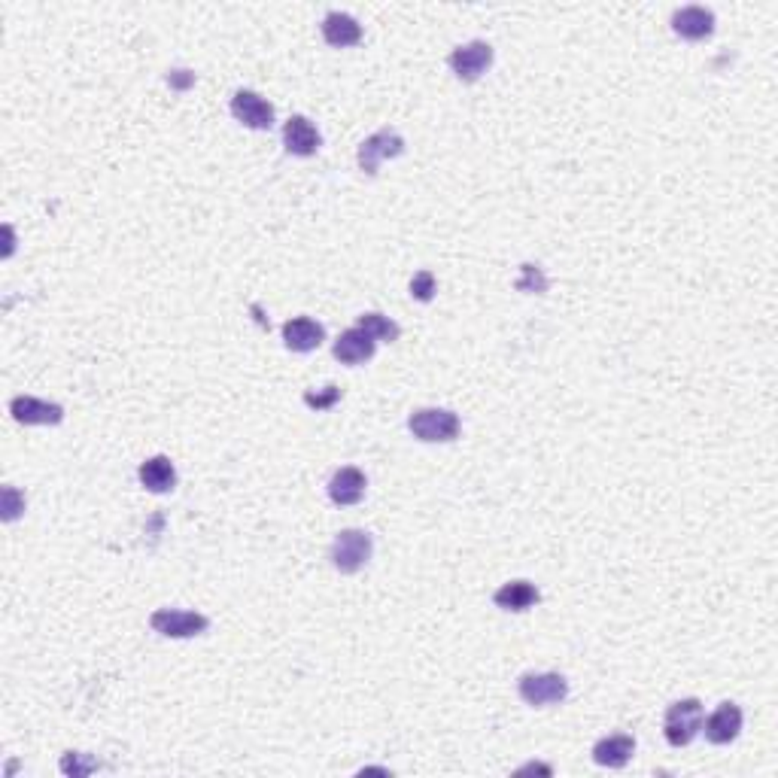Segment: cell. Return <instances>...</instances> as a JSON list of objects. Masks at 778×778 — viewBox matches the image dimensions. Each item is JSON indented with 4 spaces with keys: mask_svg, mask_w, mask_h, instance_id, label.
Here are the masks:
<instances>
[{
    "mask_svg": "<svg viewBox=\"0 0 778 778\" xmlns=\"http://www.w3.org/2000/svg\"><path fill=\"white\" fill-rule=\"evenodd\" d=\"M703 718H706V712H703V703H699V699H693V696L690 699H678V703H672L666 709V718H663L666 742L672 748L690 745L699 736V730H703Z\"/></svg>",
    "mask_w": 778,
    "mask_h": 778,
    "instance_id": "cell-1",
    "label": "cell"
},
{
    "mask_svg": "<svg viewBox=\"0 0 778 778\" xmlns=\"http://www.w3.org/2000/svg\"><path fill=\"white\" fill-rule=\"evenodd\" d=\"M517 693L526 706L548 709V706H560L569 696V681L560 672H526L517 681Z\"/></svg>",
    "mask_w": 778,
    "mask_h": 778,
    "instance_id": "cell-2",
    "label": "cell"
},
{
    "mask_svg": "<svg viewBox=\"0 0 778 778\" xmlns=\"http://www.w3.org/2000/svg\"><path fill=\"white\" fill-rule=\"evenodd\" d=\"M371 551H374V541H371V535L365 529H344L332 541L329 560H332V566L341 575H356L362 566H368Z\"/></svg>",
    "mask_w": 778,
    "mask_h": 778,
    "instance_id": "cell-3",
    "label": "cell"
},
{
    "mask_svg": "<svg viewBox=\"0 0 778 778\" xmlns=\"http://www.w3.org/2000/svg\"><path fill=\"white\" fill-rule=\"evenodd\" d=\"M149 627L165 639H195V636H204L210 630V620L198 611L159 608V611H152Z\"/></svg>",
    "mask_w": 778,
    "mask_h": 778,
    "instance_id": "cell-4",
    "label": "cell"
},
{
    "mask_svg": "<svg viewBox=\"0 0 778 778\" xmlns=\"http://www.w3.org/2000/svg\"><path fill=\"white\" fill-rule=\"evenodd\" d=\"M402 152H405V137L399 131H393V128H380L377 134H371V137H365L359 143L356 162H359L362 174L374 177L386 159H399Z\"/></svg>",
    "mask_w": 778,
    "mask_h": 778,
    "instance_id": "cell-5",
    "label": "cell"
},
{
    "mask_svg": "<svg viewBox=\"0 0 778 778\" xmlns=\"http://www.w3.org/2000/svg\"><path fill=\"white\" fill-rule=\"evenodd\" d=\"M408 429L414 432V438H420L426 444H444V441H453L459 435L462 423L447 408H423V411L411 414Z\"/></svg>",
    "mask_w": 778,
    "mask_h": 778,
    "instance_id": "cell-6",
    "label": "cell"
},
{
    "mask_svg": "<svg viewBox=\"0 0 778 778\" xmlns=\"http://www.w3.org/2000/svg\"><path fill=\"white\" fill-rule=\"evenodd\" d=\"M450 70L456 73V80L462 83H478L481 76L490 70L493 64V46L487 40H472V43H462L450 52Z\"/></svg>",
    "mask_w": 778,
    "mask_h": 778,
    "instance_id": "cell-7",
    "label": "cell"
},
{
    "mask_svg": "<svg viewBox=\"0 0 778 778\" xmlns=\"http://www.w3.org/2000/svg\"><path fill=\"white\" fill-rule=\"evenodd\" d=\"M231 116L253 131H268L274 125V107L253 89L235 92V98H231Z\"/></svg>",
    "mask_w": 778,
    "mask_h": 778,
    "instance_id": "cell-8",
    "label": "cell"
},
{
    "mask_svg": "<svg viewBox=\"0 0 778 778\" xmlns=\"http://www.w3.org/2000/svg\"><path fill=\"white\" fill-rule=\"evenodd\" d=\"M283 146L289 155H298V159H310L317 155L323 146V134L317 131V125L307 116H289L283 125Z\"/></svg>",
    "mask_w": 778,
    "mask_h": 778,
    "instance_id": "cell-9",
    "label": "cell"
},
{
    "mask_svg": "<svg viewBox=\"0 0 778 778\" xmlns=\"http://www.w3.org/2000/svg\"><path fill=\"white\" fill-rule=\"evenodd\" d=\"M10 414L22 426H58L64 420V408L55 402H43L34 396H16L10 402Z\"/></svg>",
    "mask_w": 778,
    "mask_h": 778,
    "instance_id": "cell-10",
    "label": "cell"
},
{
    "mask_svg": "<svg viewBox=\"0 0 778 778\" xmlns=\"http://www.w3.org/2000/svg\"><path fill=\"white\" fill-rule=\"evenodd\" d=\"M703 733L712 745H730L742 733V709L736 703H721L709 718H703Z\"/></svg>",
    "mask_w": 778,
    "mask_h": 778,
    "instance_id": "cell-11",
    "label": "cell"
},
{
    "mask_svg": "<svg viewBox=\"0 0 778 778\" xmlns=\"http://www.w3.org/2000/svg\"><path fill=\"white\" fill-rule=\"evenodd\" d=\"M672 31L681 37V40H706L715 34V13L706 10V7H684V10H675L672 16Z\"/></svg>",
    "mask_w": 778,
    "mask_h": 778,
    "instance_id": "cell-12",
    "label": "cell"
},
{
    "mask_svg": "<svg viewBox=\"0 0 778 778\" xmlns=\"http://www.w3.org/2000/svg\"><path fill=\"white\" fill-rule=\"evenodd\" d=\"M323 341H326V329L317 320L295 317V320L283 323V344L292 353H310V350H317Z\"/></svg>",
    "mask_w": 778,
    "mask_h": 778,
    "instance_id": "cell-13",
    "label": "cell"
},
{
    "mask_svg": "<svg viewBox=\"0 0 778 778\" xmlns=\"http://www.w3.org/2000/svg\"><path fill=\"white\" fill-rule=\"evenodd\" d=\"M365 487H368L365 472L356 469V465H344V469H338L329 481V499L335 505H359L365 496Z\"/></svg>",
    "mask_w": 778,
    "mask_h": 778,
    "instance_id": "cell-14",
    "label": "cell"
},
{
    "mask_svg": "<svg viewBox=\"0 0 778 778\" xmlns=\"http://www.w3.org/2000/svg\"><path fill=\"white\" fill-rule=\"evenodd\" d=\"M374 350H377V341L368 332H362L359 326L341 332L335 347H332L335 359L344 362V365H362V362H368L374 356Z\"/></svg>",
    "mask_w": 778,
    "mask_h": 778,
    "instance_id": "cell-15",
    "label": "cell"
},
{
    "mask_svg": "<svg viewBox=\"0 0 778 778\" xmlns=\"http://www.w3.org/2000/svg\"><path fill=\"white\" fill-rule=\"evenodd\" d=\"M636 754V739L627 733H614L605 736L593 745V760L605 769H624Z\"/></svg>",
    "mask_w": 778,
    "mask_h": 778,
    "instance_id": "cell-16",
    "label": "cell"
},
{
    "mask_svg": "<svg viewBox=\"0 0 778 778\" xmlns=\"http://www.w3.org/2000/svg\"><path fill=\"white\" fill-rule=\"evenodd\" d=\"M137 478H140V484L149 490V493H171L174 487H177V469H174V462H171V456H149L146 462H140V469H137Z\"/></svg>",
    "mask_w": 778,
    "mask_h": 778,
    "instance_id": "cell-17",
    "label": "cell"
},
{
    "mask_svg": "<svg viewBox=\"0 0 778 778\" xmlns=\"http://www.w3.org/2000/svg\"><path fill=\"white\" fill-rule=\"evenodd\" d=\"M323 40L335 49L356 46L362 40V25L350 13H329L323 19Z\"/></svg>",
    "mask_w": 778,
    "mask_h": 778,
    "instance_id": "cell-18",
    "label": "cell"
},
{
    "mask_svg": "<svg viewBox=\"0 0 778 778\" xmlns=\"http://www.w3.org/2000/svg\"><path fill=\"white\" fill-rule=\"evenodd\" d=\"M538 599H541V593L529 581H508L493 593V602L502 611H529L532 605H538Z\"/></svg>",
    "mask_w": 778,
    "mask_h": 778,
    "instance_id": "cell-19",
    "label": "cell"
},
{
    "mask_svg": "<svg viewBox=\"0 0 778 778\" xmlns=\"http://www.w3.org/2000/svg\"><path fill=\"white\" fill-rule=\"evenodd\" d=\"M362 332H368L374 341H399V335H402V329H399V323H393L389 317H383V314H362L359 317V323H356Z\"/></svg>",
    "mask_w": 778,
    "mask_h": 778,
    "instance_id": "cell-20",
    "label": "cell"
},
{
    "mask_svg": "<svg viewBox=\"0 0 778 778\" xmlns=\"http://www.w3.org/2000/svg\"><path fill=\"white\" fill-rule=\"evenodd\" d=\"M435 292H438V283H435V274H432L429 268H423V271H417V274L411 277V298L429 304V301L435 298Z\"/></svg>",
    "mask_w": 778,
    "mask_h": 778,
    "instance_id": "cell-21",
    "label": "cell"
},
{
    "mask_svg": "<svg viewBox=\"0 0 778 778\" xmlns=\"http://www.w3.org/2000/svg\"><path fill=\"white\" fill-rule=\"evenodd\" d=\"M95 769H98V760H92V757H86V754L67 751V754L61 757V772H64V775L80 778V775H89V772H95Z\"/></svg>",
    "mask_w": 778,
    "mask_h": 778,
    "instance_id": "cell-22",
    "label": "cell"
},
{
    "mask_svg": "<svg viewBox=\"0 0 778 778\" xmlns=\"http://www.w3.org/2000/svg\"><path fill=\"white\" fill-rule=\"evenodd\" d=\"M341 399V389L338 386H326V389H310V393H304V405L314 408V411H329L335 402Z\"/></svg>",
    "mask_w": 778,
    "mask_h": 778,
    "instance_id": "cell-23",
    "label": "cell"
},
{
    "mask_svg": "<svg viewBox=\"0 0 778 778\" xmlns=\"http://www.w3.org/2000/svg\"><path fill=\"white\" fill-rule=\"evenodd\" d=\"M517 289H535V292H544V289H548V280H544V274H541L538 265H523V277L517 280Z\"/></svg>",
    "mask_w": 778,
    "mask_h": 778,
    "instance_id": "cell-24",
    "label": "cell"
},
{
    "mask_svg": "<svg viewBox=\"0 0 778 778\" xmlns=\"http://www.w3.org/2000/svg\"><path fill=\"white\" fill-rule=\"evenodd\" d=\"M25 511V496H19L16 487H4V520L13 523Z\"/></svg>",
    "mask_w": 778,
    "mask_h": 778,
    "instance_id": "cell-25",
    "label": "cell"
},
{
    "mask_svg": "<svg viewBox=\"0 0 778 778\" xmlns=\"http://www.w3.org/2000/svg\"><path fill=\"white\" fill-rule=\"evenodd\" d=\"M168 83H174L177 89H186V86H192V83H195V76H192L189 70H174V73L168 76Z\"/></svg>",
    "mask_w": 778,
    "mask_h": 778,
    "instance_id": "cell-26",
    "label": "cell"
},
{
    "mask_svg": "<svg viewBox=\"0 0 778 778\" xmlns=\"http://www.w3.org/2000/svg\"><path fill=\"white\" fill-rule=\"evenodd\" d=\"M520 772H544V775H551V766H544V763H529V766H523Z\"/></svg>",
    "mask_w": 778,
    "mask_h": 778,
    "instance_id": "cell-27",
    "label": "cell"
}]
</instances>
